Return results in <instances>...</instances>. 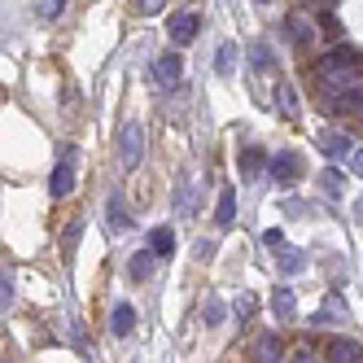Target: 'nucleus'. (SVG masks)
Returning <instances> with one entry per match:
<instances>
[{
  "label": "nucleus",
  "instance_id": "obj_1",
  "mask_svg": "<svg viewBox=\"0 0 363 363\" xmlns=\"http://www.w3.org/2000/svg\"><path fill=\"white\" fill-rule=\"evenodd\" d=\"M359 74H363V53L359 48H328V53L315 62V88L337 110L359 88Z\"/></svg>",
  "mask_w": 363,
  "mask_h": 363
},
{
  "label": "nucleus",
  "instance_id": "obj_2",
  "mask_svg": "<svg viewBox=\"0 0 363 363\" xmlns=\"http://www.w3.org/2000/svg\"><path fill=\"white\" fill-rule=\"evenodd\" d=\"M140 158H145V127H140L136 118H127V123L118 127V167H123V171H136Z\"/></svg>",
  "mask_w": 363,
  "mask_h": 363
},
{
  "label": "nucleus",
  "instance_id": "obj_3",
  "mask_svg": "<svg viewBox=\"0 0 363 363\" xmlns=\"http://www.w3.org/2000/svg\"><path fill=\"white\" fill-rule=\"evenodd\" d=\"M74 189V145H62V162L53 167V179H48V193L66 197Z\"/></svg>",
  "mask_w": 363,
  "mask_h": 363
},
{
  "label": "nucleus",
  "instance_id": "obj_4",
  "mask_svg": "<svg viewBox=\"0 0 363 363\" xmlns=\"http://www.w3.org/2000/svg\"><path fill=\"white\" fill-rule=\"evenodd\" d=\"M149 79L158 84V88H175L179 79H184V62H179V53H167V57H158V62H153Z\"/></svg>",
  "mask_w": 363,
  "mask_h": 363
},
{
  "label": "nucleus",
  "instance_id": "obj_5",
  "mask_svg": "<svg viewBox=\"0 0 363 363\" xmlns=\"http://www.w3.org/2000/svg\"><path fill=\"white\" fill-rule=\"evenodd\" d=\"M167 31H171V40H175V44H189V40L201 31V18H197L193 9H179V13H171Z\"/></svg>",
  "mask_w": 363,
  "mask_h": 363
},
{
  "label": "nucleus",
  "instance_id": "obj_6",
  "mask_svg": "<svg viewBox=\"0 0 363 363\" xmlns=\"http://www.w3.org/2000/svg\"><path fill=\"white\" fill-rule=\"evenodd\" d=\"M320 149L328 153V158H350L354 153V140L346 132H320Z\"/></svg>",
  "mask_w": 363,
  "mask_h": 363
},
{
  "label": "nucleus",
  "instance_id": "obj_7",
  "mask_svg": "<svg viewBox=\"0 0 363 363\" xmlns=\"http://www.w3.org/2000/svg\"><path fill=\"white\" fill-rule=\"evenodd\" d=\"M132 328H136V306H132V302H118V306L110 311V333H114V337H127Z\"/></svg>",
  "mask_w": 363,
  "mask_h": 363
},
{
  "label": "nucleus",
  "instance_id": "obj_8",
  "mask_svg": "<svg viewBox=\"0 0 363 363\" xmlns=\"http://www.w3.org/2000/svg\"><path fill=\"white\" fill-rule=\"evenodd\" d=\"M232 219H237V189L219 184V206H215V223H219V228H232Z\"/></svg>",
  "mask_w": 363,
  "mask_h": 363
},
{
  "label": "nucleus",
  "instance_id": "obj_9",
  "mask_svg": "<svg viewBox=\"0 0 363 363\" xmlns=\"http://www.w3.org/2000/svg\"><path fill=\"white\" fill-rule=\"evenodd\" d=\"M272 175H276V184H289V179L302 175V162H298V153H276V162H272Z\"/></svg>",
  "mask_w": 363,
  "mask_h": 363
},
{
  "label": "nucleus",
  "instance_id": "obj_10",
  "mask_svg": "<svg viewBox=\"0 0 363 363\" xmlns=\"http://www.w3.org/2000/svg\"><path fill=\"white\" fill-rule=\"evenodd\" d=\"M359 359H363V350L354 342H346V337H337L328 346V363H359Z\"/></svg>",
  "mask_w": 363,
  "mask_h": 363
},
{
  "label": "nucleus",
  "instance_id": "obj_11",
  "mask_svg": "<svg viewBox=\"0 0 363 363\" xmlns=\"http://www.w3.org/2000/svg\"><path fill=\"white\" fill-rule=\"evenodd\" d=\"M106 215H110V228H114V232H127V228H132V219H127V206H123V193H110Z\"/></svg>",
  "mask_w": 363,
  "mask_h": 363
},
{
  "label": "nucleus",
  "instance_id": "obj_12",
  "mask_svg": "<svg viewBox=\"0 0 363 363\" xmlns=\"http://www.w3.org/2000/svg\"><path fill=\"white\" fill-rule=\"evenodd\" d=\"M320 189L328 193V201H337V197H342V193H346V175H342V171H337V167H328V171H320Z\"/></svg>",
  "mask_w": 363,
  "mask_h": 363
},
{
  "label": "nucleus",
  "instance_id": "obj_13",
  "mask_svg": "<svg viewBox=\"0 0 363 363\" xmlns=\"http://www.w3.org/2000/svg\"><path fill=\"white\" fill-rule=\"evenodd\" d=\"M272 311H276V320H289L294 311H298V298H294V289H276V294H272Z\"/></svg>",
  "mask_w": 363,
  "mask_h": 363
},
{
  "label": "nucleus",
  "instance_id": "obj_14",
  "mask_svg": "<svg viewBox=\"0 0 363 363\" xmlns=\"http://www.w3.org/2000/svg\"><path fill=\"white\" fill-rule=\"evenodd\" d=\"M263 167H267V153H263V149H245V153H241V175H245V179H254Z\"/></svg>",
  "mask_w": 363,
  "mask_h": 363
},
{
  "label": "nucleus",
  "instance_id": "obj_15",
  "mask_svg": "<svg viewBox=\"0 0 363 363\" xmlns=\"http://www.w3.org/2000/svg\"><path fill=\"white\" fill-rule=\"evenodd\" d=\"M223 315H228V306H223L219 298H206V306H201V324H206V328H219Z\"/></svg>",
  "mask_w": 363,
  "mask_h": 363
},
{
  "label": "nucleus",
  "instance_id": "obj_16",
  "mask_svg": "<svg viewBox=\"0 0 363 363\" xmlns=\"http://www.w3.org/2000/svg\"><path fill=\"white\" fill-rule=\"evenodd\" d=\"M232 66H237V44L223 40L219 53H215V70H219V74H232Z\"/></svg>",
  "mask_w": 363,
  "mask_h": 363
},
{
  "label": "nucleus",
  "instance_id": "obj_17",
  "mask_svg": "<svg viewBox=\"0 0 363 363\" xmlns=\"http://www.w3.org/2000/svg\"><path fill=\"white\" fill-rule=\"evenodd\" d=\"M153 258H158V254L140 250V254L132 258V267H127V276H132V280H149V272H153Z\"/></svg>",
  "mask_w": 363,
  "mask_h": 363
},
{
  "label": "nucleus",
  "instance_id": "obj_18",
  "mask_svg": "<svg viewBox=\"0 0 363 363\" xmlns=\"http://www.w3.org/2000/svg\"><path fill=\"white\" fill-rule=\"evenodd\" d=\"M302 267H306V254L302 250H280V272L284 276H298Z\"/></svg>",
  "mask_w": 363,
  "mask_h": 363
},
{
  "label": "nucleus",
  "instance_id": "obj_19",
  "mask_svg": "<svg viewBox=\"0 0 363 363\" xmlns=\"http://www.w3.org/2000/svg\"><path fill=\"white\" fill-rule=\"evenodd\" d=\"M284 31H289L302 48H311V44H315V35H311V27H306V22L302 18H289V22H284Z\"/></svg>",
  "mask_w": 363,
  "mask_h": 363
},
{
  "label": "nucleus",
  "instance_id": "obj_20",
  "mask_svg": "<svg viewBox=\"0 0 363 363\" xmlns=\"http://www.w3.org/2000/svg\"><path fill=\"white\" fill-rule=\"evenodd\" d=\"M276 106H280V114H298V92H294V84H280V96H276Z\"/></svg>",
  "mask_w": 363,
  "mask_h": 363
},
{
  "label": "nucleus",
  "instance_id": "obj_21",
  "mask_svg": "<svg viewBox=\"0 0 363 363\" xmlns=\"http://www.w3.org/2000/svg\"><path fill=\"white\" fill-rule=\"evenodd\" d=\"M258 363H280V342L276 337H258Z\"/></svg>",
  "mask_w": 363,
  "mask_h": 363
},
{
  "label": "nucleus",
  "instance_id": "obj_22",
  "mask_svg": "<svg viewBox=\"0 0 363 363\" xmlns=\"http://www.w3.org/2000/svg\"><path fill=\"white\" fill-rule=\"evenodd\" d=\"M13 298H18V284H13V276H9V267H5V276H0V306H13Z\"/></svg>",
  "mask_w": 363,
  "mask_h": 363
},
{
  "label": "nucleus",
  "instance_id": "obj_23",
  "mask_svg": "<svg viewBox=\"0 0 363 363\" xmlns=\"http://www.w3.org/2000/svg\"><path fill=\"white\" fill-rule=\"evenodd\" d=\"M171 250H175V237H171L167 228H158V232H153V254H158V258H167Z\"/></svg>",
  "mask_w": 363,
  "mask_h": 363
},
{
  "label": "nucleus",
  "instance_id": "obj_24",
  "mask_svg": "<svg viewBox=\"0 0 363 363\" xmlns=\"http://www.w3.org/2000/svg\"><path fill=\"white\" fill-rule=\"evenodd\" d=\"M62 9H66V0H35V13H40L44 22H53Z\"/></svg>",
  "mask_w": 363,
  "mask_h": 363
},
{
  "label": "nucleus",
  "instance_id": "obj_25",
  "mask_svg": "<svg viewBox=\"0 0 363 363\" xmlns=\"http://www.w3.org/2000/svg\"><path fill=\"white\" fill-rule=\"evenodd\" d=\"M162 5H167V0H132V13L149 18V13H162Z\"/></svg>",
  "mask_w": 363,
  "mask_h": 363
},
{
  "label": "nucleus",
  "instance_id": "obj_26",
  "mask_svg": "<svg viewBox=\"0 0 363 363\" xmlns=\"http://www.w3.org/2000/svg\"><path fill=\"white\" fill-rule=\"evenodd\" d=\"M337 110H354V114L363 118V84H359V88H354V92H350V96L342 101V106H337Z\"/></svg>",
  "mask_w": 363,
  "mask_h": 363
},
{
  "label": "nucleus",
  "instance_id": "obj_27",
  "mask_svg": "<svg viewBox=\"0 0 363 363\" xmlns=\"http://www.w3.org/2000/svg\"><path fill=\"white\" fill-rule=\"evenodd\" d=\"M250 315H254V298H237V320L245 324Z\"/></svg>",
  "mask_w": 363,
  "mask_h": 363
},
{
  "label": "nucleus",
  "instance_id": "obj_28",
  "mask_svg": "<svg viewBox=\"0 0 363 363\" xmlns=\"http://www.w3.org/2000/svg\"><path fill=\"white\" fill-rule=\"evenodd\" d=\"M280 241H284V232H280V228H272V232H263V245H272V250H276Z\"/></svg>",
  "mask_w": 363,
  "mask_h": 363
},
{
  "label": "nucleus",
  "instance_id": "obj_29",
  "mask_svg": "<svg viewBox=\"0 0 363 363\" xmlns=\"http://www.w3.org/2000/svg\"><path fill=\"white\" fill-rule=\"evenodd\" d=\"M350 171H354V175H363V149H354V153H350Z\"/></svg>",
  "mask_w": 363,
  "mask_h": 363
},
{
  "label": "nucleus",
  "instance_id": "obj_30",
  "mask_svg": "<svg viewBox=\"0 0 363 363\" xmlns=\"http://www.w3.org/2000/svg\"><path fill=\"white\" fill-rule=\"evenodd\" d=\"M289 363H315V354H306V350H298V354H294Z\"/></svg>",
  "mask_w": 363,
  "mask_h": 363
},
{
  "label": "nucleus",
  "instance_id": "obj_31",
  "mask_svg": "<svg viewBox=\"0 0 363 363\" xmlns=\"http://www.w3.org/2000/svg\"><path fill=\"white\" fill-rule=\"evenodd\" d=\"M302 5H315V0H302Z\"/></svg>",
  "mask_w": 363,
  "mask_h": 363
},
{
  "label": "nucleus",
  "instance_id": "obj_32",
  "mask_svg": "<svg viewBox=\"0 0 363 363\" xmlns=\"http://www.w3.org/2000/svg\"><path fill=\"white\" fill-rule=\"evenodd\" d=\"M258 5H272V0H258Z\"/></svg>",
  "mask_w": 363,
  "mask_h": 363
}]
</instances>
